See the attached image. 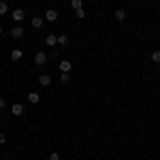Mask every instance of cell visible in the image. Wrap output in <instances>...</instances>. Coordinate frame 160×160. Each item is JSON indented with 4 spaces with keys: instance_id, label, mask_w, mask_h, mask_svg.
<instances>
[{
    "instance_id": "cell-13",
    "label": "cell",
    "mask_w": 160,
    "mask_h": 160,
    "mask_svg": "<svg viewBox=\"0 0 160 160\" xmlns=\"http://www.w3.org/2000/svg\"><path fill=\"white\" fill-rule=\"evenodd\" d=\"M7 13H9V2L0 0V15H7Z\"/></svg>"
},
{
    "instance_id": "cell-23",
    "label": "cell",
    "mask_w": 160,
    "mask_h": 160,
    "mask_svg": "<svg viewBox=\"0 0 160 160\" xmlns=\"http://www.w3.org/2000/svg\"><path fill=\"white\" fill-rule=\"evenodd\" d=\"M7 2H9V0H7Z\"/></svg>"
},
{
    "instance_id": "cell-2",
    "label": "cell",
    "mask_w": 160,
    "mask_h": 160,
    "mask_svg": "<svg viewBox=\"0 0 160 160\" xmlns=\"http://www.w3.org/2000/svg\"><path fill=\"white\" fill-rule=\"evenodd\" d=\"M45 19H47V22H56V19H58V11H56V9H47V11H45Z\"/></svg>"
},
{
    "instance_id": "cell-3",
    "label": "cell",
    "mask_w": 160,
    "mask_h": 160,
    "mask_svg": "<svg viewBox=\"0 0 160 160\" xmlns=\"http://www.w3.org/2000/svg\"><path fill=\"white\" fill-rule=\"evenodd\" d=\"M45 45L56 47V45H58V34H47V37H45Z\"/></svg>"
},
{
    "instance_id": "cell-12",
    "label": "cell",
    "mask_w": 160,
    "mask_h": 160,
    "mask_svg": "<svg viewBox=\"0 0 160 160\" xmlns=\"http://www.w3.org/2000/svg\"><path fill=\"white\" fill-rule=\"evenodd\" d=\"M43 22H45V19H43V17H32V28H43Z\"/></svg>"
},
{
    "instance_id": "cell-1",
    "label": "cell",
    "mask_w": 160,
    "mask_h": 160,
    "mask_svg": "<svg viewBox=\"0 0 160 160\" xmlns=\"http://www.w3.org/2000/svg\"><path fill=\"white\" fill-rule=\"evenodd\" d=\"M47 60H49V56H47L45 51H37V53H34V64H38V66H43Z\"/></svg>"
},
{
    "instance_id": "cell-19",
    "label": "cell",
    "mask_w": 160,
    "mask_h": 160,
    "mask_svg": "<svg viewBox=\"0 0 160 160\" xmlns=\"http://www.w3.org/2000/svg\"><path fill=\"white\" fill-rule=\"evenodd\" d=\"M49 160H60V154H58V152H51V154H49Z\"/></svg>"
},
{
    "instance_id": "cell-17",
    "label": "cell",
    "mask_w": 160,
    "mask_h": 160,
    "mask_svg": "<svg viewBox=\"0 0 160 160\" xmlns=\"http://www.w3.org/2000/svg\"><path fill=\"white\" fill-rule=\"evenodd\" d=\"M75 15H77V17H79V19H83V17H86L88 13L83 11V9H77V11H75Z\"/></svg>"
},
{
    "instance_id": "cell-10",
    "label": "cell",
    "mask_w": 160,
    "mask_h": 160,
    "mask_svg": "<svg viewBox=\"0 0 160 160\" xmlns=\"http://www.w3.org/2000/svg\"><path fill=\"white\" fill-rule=\"evenodd\" d=\"M24 9H15V11H13V19H15V22H22V19H24Z\"/></svg>"
},
{
    "instance_id": "cell-6",
    "label": "cell",
    "mask_w": 160,
    "mask_h": 160,
    "mask_svg": "<svg viewBox=\"0 0 160 160\" xmlns=\"http://www.w3.org/2000/svg\"><path fill=\"white\" fill-rule=\"evenodd\" d=\"M11 113L13 115H22V113H24V105H22V102H15L11 107Z\"/></svg>"
},
{
    "instance_id": "cell-15",
    "label": "cell",
    "mask_w": 160,
    "mask_h": 160,
    "mask_svg": "<svg viewBox=\"0 0 160 160\" xmlns=\"http://www.w3.org/2000/svg\"><path fill=\"white\" fill-rule=\"evenodd\" d=\"M68 43V37L66 34H58V45H66Z\"/></svg>"
},
{
    "instance_id": "cell-21",
    "label": "cell",
    "mask_w": 160,
    "mask_h": 160,
    "mask_svg": "<svg viewBox=\"0 0 160 160\" xmlns=\"http://www.w3.org/2000/svg\"><path fill=\"white\" fill-rule=\"evenodd\" d=\"M4 107H7V100H4V98H0V109H4Z\"/></svg>"
},
{
    "instance_id": "cell-9",
    "label": "cell",
    "mask_w": 160,
    "mask_h": 160,
    "mask_svg": "<svg viewBox=\"0 0 160 160\" xmlns=\"http://www.w3.org/2000/svg\"><path fill=\"white\" fill-rule=\"evenodd\" d=\"M38 83H41L43 88L51 86V77H49V75H41V77H38Z\"/></svg>"
},
{
    "instance_id": "cell-22",
    "label": "cell",
    "mask_w": 160,
    "mask_h": 160,
    "mask_svg": "<svg viewBox=\"0 0 160 160\" xmlns=\"http://www.w3.org/2000/svg\"><path fill=\"white\" fill-rule=\"evenodd\" d=\"M2 34H4V28H2V26H0V37H2Z\"/></svg>"
},
{
    "instance_id": "cell-20",
    "label": "cell",
    "mask_w": 160,
    "mask_h": 160,
    "mask_svg": "<svg viewBox=\"0 0 160 160\" xmlns=\"http://www.w3.org/2000/svg\"><path fill=\"white\" fill-rule=\"evenodd\" d=\"M0 143H7V135L4 132H0Z\"/></svg>"
},
{
    "instance_id": "cell-11",
    "label": "cell",
    "mask_w": 160,
    "mask_h": 160,
    "mask_svg": "<svg viewBox=\"0 0 160 160\" xmlns=\"http://www.w3.org/2000/svg\"><path fill=\"white\" fill-rule=\"evenodd\" d=\"M113 15H115V19H118V22H124V19H126V11H124V9H118Z\"/></svg>"
},
{
    "instance_id": "cell-5",
    "label": "cell",
    "mask_w": 160,
    "mask_h": 160,
    "mask_svg": "<svg viewBox=\"0 0 160 160\" xmlns=\"http://www.w3.org/2000/svg\"><path fill=\"white\" fill-rule=\"evenodd\" d=\"M58 66H60V71H62V73H71V68H73V64H71L68 60H62L60 64H58Z\"/></svg>"
},
{
    "instance_id": "cell-14",
    "label": "cell",
    "mask_w": 160,
    "mask_h": 160,
    "mask_svg": "<svg viewBox=\"0 0 160 160\" xmlns=\"http://www.w3.org/2000/svg\"><path fill=\"white\" fill-rule=\"evenodd\" d=\"M71 7H73L75 11L77 9H83V0H71Z\"/></svg>"
},
{
    "instance_id": "cell-7",
    "label": "cell",
    "mask_w": 160,
    "mask_h": 160,
    "mask_svg": "<svg viewBox=\"0 0 160 160\" xmlns=\"http://www.w3.org/2000/svg\"><path fill=\"white\" fill-rule=\"evenodd\" d=\"M22 58H24V51H22V49H13L11 51V60L13 62H19Z\"/></svg>"
},
{
    "instance_id": "cell-18",
    "label": "cell",
    "mask_w": 160,
    "mask_h": 160,
    "mask_svg": "<svg viewBox=\"0 0 160 160\" xmlns=\"http://www.w3.org/2000/svg\"><path fill=\"white\" fill-rule=\"evenodd\" d=\"M152 60H154V62H160V49H156L154 53H152Z\"/></svg>"
},
{
    "instance_id": "cell-8",
    "label": "cell",
    "mask_w": 160,
    "mask_h": 160,
    "mask_svg": "<svg viewBox=\"0 0 160 160\" xmlns=\"http://www.w3.org/2000/svg\"><path fill=\"white\" fill-rule=\"evenodd\" d=\"M28 102H32V105H38V102H41V96H38V92H30V94H28Z\"/></svg>"
},
{
    "instance_id": "cell-24",
    "label": "cell",
    "mask_w": 160,
    "mask_h": 160,
    "mask_svg": "<svg viewBox=\"0 0 160 160\" xmlns=\"http://www.w3.org/2000/svg\"><path fill=\"white\" fill-rule=\"evenodd\" d=\"M158 90H160V88H158Z\"/></svg>"
},
{
    "instance_id": "cell-16",
    "label": "cell",
    "mask_w": 160,
    "mask_h": 160,
    "mask_svg": "<svg viewBox=\"0 0 160 160\" xmlns=\"http://www.w3.org/2000/svg\"><path fill=\"white\" fill-rule=\"evenodd\" d=\"M60 81H62V83H71V75H68V73H62Z\"/></svg>"
},
{
    "instance_id": "cell-4",
    "label": "cell",
    "mask_w": 160,
    "mask_h": 160,
    "mask_svg": "<svg viewBox=\"0 0 160 160\" xmlns=\"http://www.w3.org/2000/svg\"><path fill=\"white\" fill-rule=\"evenodd\" d=\"M11 37H13V38H22V37H24V28H22V26H15V28H11Z\"/></svg>"
}]
</instances>
